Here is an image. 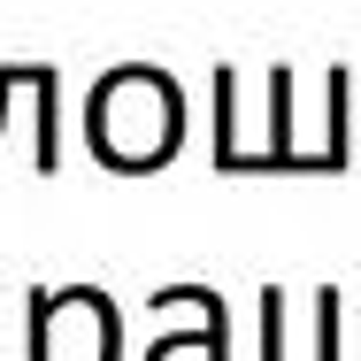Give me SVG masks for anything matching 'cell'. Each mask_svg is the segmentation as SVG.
I'll use <instances>...</instances> for the list:
<instances>
[{
	"label": "cell",
	"mask_w": 361,
	"mask_h": 361,
	"mask_svg": "<svg viewBox=\"0 0 361 361\" xmlns=\"http://www.w3.org/2000/svg\"><path fill=\"white\" fill-rule=\"evenodd\" d=\"M85 131H92V154L108 161V169H161L177 139H185V92H177V77L169 70H131L100 77L92 85V100H85Z\"/></svg>",
	"instance_id": "obj_1"
},
{
	"label": "cell",
	"mask_w": 361,
	"mask_h": 361,
	"mask_svg": "<svg viewBox=\"0 0 361 361\" xmlns=\"http://www.w3.org/2000/svg\"><path fill=\"white\" fill-rule=\"evenodd\" d=\"M116 307L100 292H47L31 315V361H116Z\"/></svg>",
	"instance_id": "obj_2"
},
{
	"label": "cell",
	"mask_w": 361,
	"mask_h": 361,
	"mask_svg": "<svg viewBox=\"0 0 361 361\" xmlns=\"http://www.w3.org/2000/svg\"><path fill=\"white\" fill-rule=\"evenodd\" d=\"M146 361H231V331H185V338H161Z\"/></svg>",
	"instance_id": "obj_4"
},
{
	"label": "cell",
	"mask_w": 361,
	"mask_h": 361,
	"mask_svg": "<svg viewBox=\"0 0 361 361\" xmlns=\"http://www.w3.org/2000/svg\"><path fill=\"white\" fill-rule=\"evenodd\" d=\"M154 307L177 323V331H231V315H223V300L208 285H185V292H154Z\"/></svg>",
	"instance_id": "obj_3"
}]
</instances>
